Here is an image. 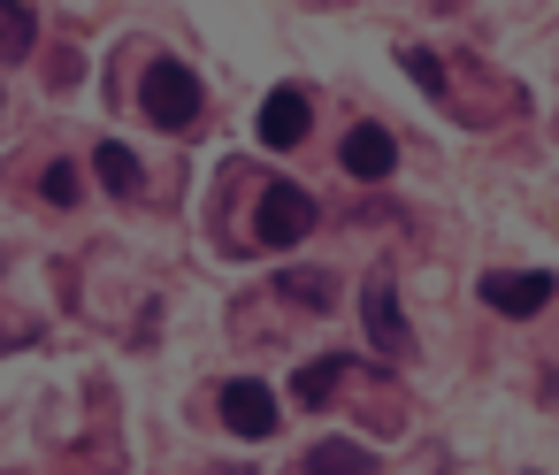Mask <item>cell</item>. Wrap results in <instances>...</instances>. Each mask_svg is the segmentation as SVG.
<instances>
[{
  "mask_svg": "<svg viewBox=\"0 0 559 475\" xmlns=\"http://www.w3.org/2000/svg\"><path fill=\"white\" fill-rule=\"evenodd\" d=\"M139 108H146L154 131H192V123H200V78L162 55V62H146V78H139Z\"/></svg>",
  "mask_w": 559,
  "mask_h": 475,
  "instance_id": "obj_1",
  "label": "cell"
},
{
  "mask_svg": "<svg viewBox=\"0 0 559 475\" xmlns=\"http://www.w3.org/2000/svg\"><path fill=\"white\" fill-rule=\"evenodd\" d=\"M307 230H314V200L299 185H269L261 207H253V238L261 246H299Z\"/></svg>",
  "mask_w": 559,
  "mask_h": 475,
  "instance_id": "obj_2",
  "label": "cell"
},
{
  "mask_svg": "<svg viewBox=\"0 0 559 475\" xmlns=\"http://www.w3.org/2000/svg\"><path fill=\"white\" fill-rule=\"evenodd\" d=\"M551 292H559V284H551L544 269H490V276H483V307H498V314H513V322L544 314Z\"/></svg>",
  "mask_w": 559,
  "mask_h": 475,
  "instance_id": "obj_3",
  "label": "cell"
},
{
  "mask_svg": "<svg viewBox=\"0 0 559 475\" xmlns=\"http://www.w3.org/2000/svg\"><path fill=\"white\" fill-rule=\"evenodd\" d=\"M337 162H345V177L376 185V177H391L399 146H391V131H383V123H353V131H345V146H337Z\"/></svg>",
  "mask_w": 559,
  "mask_h": 475,
  "instance_id": "obj_4",
  "label": "cell"
},
{
  "mask_svg": "<svg viewBox=\"0 0 559 475\" xmlns=\"http://www.w3.org/2000/svg\"><path fill=\"white\" fill-rule=\"evenodd\" d=\"M223 421H230L238 437H276V391L253 383V376H238V383L223 391Z\"/></svg>",
  "mask_w": 559,
  "mask_h": 475,
  "instance_id": "obj_5",
  "label": "cell"
},
{
  "mask_svg": "<svg viewBox=\"0 0 559 475\" xmlns=\"http://www.w3.org/2000/svg\"><path fill=\"white\" fill-rule=\"evenodd\" d=\"M360 322H368L376 353H406V314H399L391 276H368V292H360Z\"/></svg>",
  "mask_w": 559,
  "mask_h": 475,
  "instance_id": "obj_6",
  "label": "cell"
},
{
  "mask_svg": "<svg viewBox=\"0 0 559 475\" xmlns=\"http://www.w3.org/2000/svg\"><path fill=\"white\" fill-rule=\"evenodd\" d=\"M299 139H307V100L299 85H276L261 100V146H299Z\"/></svg>",
  "mask_w": 559,
  "mask_h": 475,
  "instance_id": "obj_7",
  "label": "cell"
},
{
  "mask_svg": "<svg viewBox=\"0 0 559 475\" xmlns=\"http://www.w3.org/2000/svg\"><path fill=\"white\" fill-rule=\"evenodd\" d=\"M307 475H376V460H368L360 444H345V437H322V444L307 452Z\"/></svg>",
  "mask_w": 559,
  "mask_h": 475,
  "instance_id": "obj_8",
  "label": "cell"
},
{
  "mask_svg": "<svg viewBox=\"0 0 559 475\" xmlns=\"http://www.w3.org/2000/svg\"><path fill=\"white\" fill-rule=\"evenodd\" d=\"M345 368H353L345 353H322V360H307V368H299V383H292V391H299V406H322V399L337 391V376H345Z\"/></svg>",
  "mask_w": 559,
  "mask_h": 475,
  "instance_id": "obj_9",
  "label": "cell"
},
{
  "mask_svg": "<svg viewBox=\"0 0 559 475\" xmlns=\"http://www.w3.org/2000/svg\"><path fill=\"white\" fill-rule=\"evenodd\" d=\"M93 169H100V185H108V192H123V200L139 192V154H131V146H116V139H108V146L93 154Z\"/></svg>",
  "mask_w": 559,
  "mask_h": 475,
  "instance_id": "obj_10",
  "label": "cell"
},
{
  "mask_svg": "<svg viewBox=\"0 0 559 475\" xmlns=\"http://www.w3.org/2000/svg\"><path fill=\"white\" fill-rule=\"evenodd\" d=\"M32 39H39L32 9H0V55H32Z\"/></svg>",
  "mask_w": 559,
  "mask_h": 475,
  "instance_id": "obj_11",
  "label": "cell"
},
{
  "mask_svg": "<svg viewBox=\"0 0 559 475\" xmlns=\"http://www.w3.org/2000/svg\"><path fill=\"white\" fill-rule=\"evenodd\" d=\"M276 292H292V299H307V307H314V314H322V307H330V299H337V292H330V276H284V284H276Z\"/></svg>",
  "mask_w": 559,
  "mask_h": 475,
  "instance_id": "obj_12",
  "label": "cell"
},
{
  "mask_svg": "<svg viewBox=\"0 0 559 475\" xmlns=\"http://www.w3.org/2000/svg\"><path fill=\"white\" fill-rule=\"evenodd\" d=\"M406 78H414L421 93H437V85H444V70H437V55H429V47H406Z\"/></svg>",
  "mask_w": 559,
  "mask_h": 475,
  "instance_id": "obj_13",
  "label": "cell"
},
{
  "mask_svg": "<svg viewBox=\"0 0 559 475\" xmlns=\"http://www.w3.org/2000/svg\"><path fill=\"white\" fill-rule=\"evenodd\" d=\"M39 192H47V200H55V207H70V200H78V177H70V169H62V162H55V169H47V177H39Z\"/></svg>",
  "mask_w": 559,
  "mask_h": 475,
  "instance_id": "obj_14",
  "label": "cell"
}]
</instances>
